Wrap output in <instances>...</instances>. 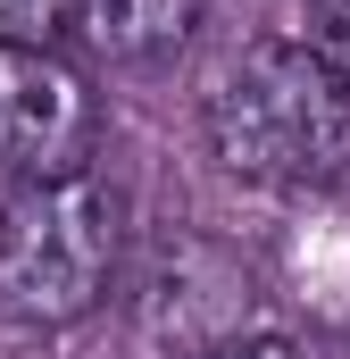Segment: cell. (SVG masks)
Returning a JSON list of instances; mask_svg holds the SVG:
<instances>
[{
    "label": "cell",
    "mask_w": 350,
    "mask_h": 359,
    "mask_svg": "<svg viewBox=\"0 0 350 359\" xmlns=\"http://www.w3.org/2000/svg\"><path fill=\"white\" fill-rule=\"evenodd\" d=\"M217 168L267 192H317L350 168V84L309 42H251L209 92Z\"/></svg>",
    "instance_id": "6da1fadb"
},
{
    "label": "cell",
    "mask_w": 350,
    "mask_h": 359,
    "mask_svg": "<svg viewBox=\"0 0 350 359\" xmlns=\"http://www.w3.org/2000/svg\"><path fill=\"white\" fill-rule=\"evenodd\" d=\"M117 192L100 176L67 184H0V318L76 326L117 284Z\"/></svg>",
    "instance_id": "7a4b0ae2"
},
{
    "label": "cell",
    "mask_w": 350,
    "mask_h": 359,
    "mask_svg": "<svg viewBox=\"0 0 350 359\" xmlns=\"http://www.w3.org/2000/svg\"><path fill=\"white\" fill-rule=\"evenodd\" d=\"M100 92L50 42H0V184L92 176Z\"/></svg>",
    "instance_id": "3957f363"
},
{
    "label": "cell",
    "mask_w": 350,
    "mask_h": 359,
    "mask_svg": "<svg viewBox=\"0 0 350 359\" xmlns=\"http://www.w3.org/2000/svg\"><path fill=\"white\" fill-rule=\"evenodd\" d=\"M192 25H200V0H76L67 42L100 67H150L192 42Z\"/></svg>",
    "instance_id": "277c9868"
},
{
    "label": "cell",
    "mask_w": 350,
    "mask_h": 359,
    "mask_svg": "<svg viewBox=\"0 0 350 359\" xmlns=\"http://www.w3.org/2000/svg\"><path fill=\"white\" fill-rule=\"evenodd\" d=\"M300 25H309L300 42H309V50L350 84V0H300Z\"/></svg>",
    "instance_id": "5b68a950"
},
{
    "label": "cell",
    "mask_w": 350,
    "mask_h": 359,
    "mask_svg": "<svg viewBox=\"0 0 350 359\" xmlns=\"http://www.w3.org/2000/svg\"><path fill=\"white\" fill-rule=\"evenodd\" d=\"M76 0H0V42H59Z\"/></svg>",
    "instance_id": "8992f818"
},
{
    "label": "cell",
    "mask_w": 350,
    "mask_h": 359,
    "mask_svg": "<svg viewBox=\"0 0 350 359\" xmlns=\"http://www.w3.org/2000/svg\"><path fill=\"white\" fill-rule=\"evenodd\" d=\"M192 359H300L292 351V334H225V343H209V351H192Z\"/></svg>",
    "instance_id": "52a82bcc"
}]
</instances>
